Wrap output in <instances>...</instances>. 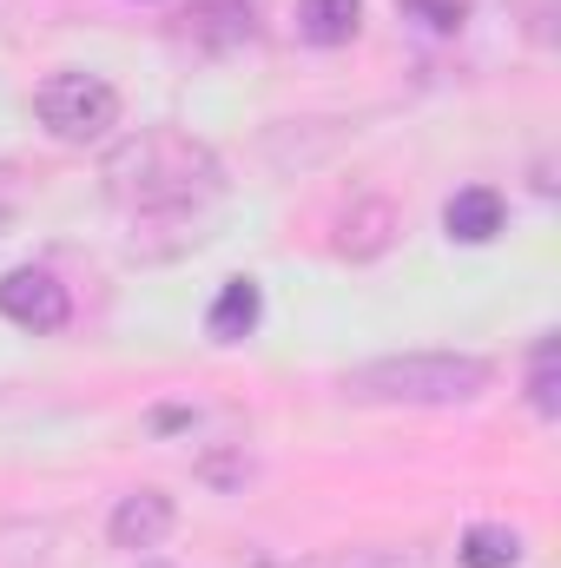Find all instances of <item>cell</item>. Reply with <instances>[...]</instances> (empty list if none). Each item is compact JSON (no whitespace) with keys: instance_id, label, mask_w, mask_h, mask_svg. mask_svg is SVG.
Returning <instances> with one entry per match:
<instances>
[{"instance_id":"cell-8","label":"cell","mask_w":561,"mask_h":568,"mask_svg":"<svg viewBox=\"0 0 561 568\" xmlns=\"http://www.w3.org/2000/svg\"><path fill=\"white\" fill-rule=\"evenodd\" d=\"M502 219H509V205H502L496 185H462V192L442 205V232H449L456 245H489V239L502 232Z\"/></svg>"},{"instance_id":"cell-6","label":"cell","mask_w":561,"mask_h":568,"mask_svg":"<svg viewBox=\"0 0 561 568\" xmlns=\"http://www.w3.org/2000/svg\"><path fill=\"white\" fill-rule=\"evenodd\" d=\"M172 523H178V509H172V496H165V489H133V496H120V503H113L106 536H113V549L145 556V549H159V542L172 536Z\"/></svg>"},{"instance_id":"cell-15","label":"cell","mask_w":561,"mask_h":568,"mask_svg":"<svg viewBox=\"0 0 561 568\" xmlns=\"http://www.w3.org/2000/svg\"><path fill=\"white\" fill-rule=\"evenodd\" d=\"M0 232H7V212H0Z\"/></svg>"},{"instance_id":"cell-1","label":"cell","mask_w":561,"mask_h":568,"mask_svg":"<svg viewBox=\"0 0 561 568\" xmlns=\"http://www.w3.org/2000/svg\"><path fill=\"white\" fill-rule=\"evenodd\" d=\"M100 185L133 219H178L225 192V159L185 126H140L100 159Z\"/></svg>"},{"instance_id":"cell-3","label":"cell","mask_w":561,"mask_h":568,"mask_svg":"<svg viewBox=\"0 0 561 568\" xmlns=\"http://www.w3.org/2000/svg\"><path fill=\"white\" fill-rule=\"evenodd\" d=\"M33 120L53 133L60 145H93L120 126V93L100 80V73H80V67H60L33 87Z\"/></svg>"},{"instance_id":"cell-10","label":"cell","mask_w":561,"mask_h":568,"mask_svg":"<svg viewBox=\"0 0 561 568\" xmlns=\"http://www.w3.org/2000/svg\"><path fill=\"white\" fill-rule=\"evenodd\" d=\"M258 568H436L422 542H364V549H330V556H304V562H258Z\"/></svg>"},{"instance_id":"cell-14","label":"cell","mask_w":561,"mask_h":568,"mask_svg":"<svg viewBox=\"0 0 561 568\" xmlns=\"http://www.w3.org/2000/svg\"><path fill=\"white\" fill-rule=\"evenodd\" d=\"M404 7L417 13L422 27H442V33H449V27H462V7H469V0H404Z\"/></svg>"},{"instance_id":"cell-13","label":"cell","mask_w":561,"mask_h":568,"mask_svg":"<svg viewBox=\"0 0 561 568\" xmlns=\"http://www.w3.org/2000/svg\"><path fill=\"white\" fill-rule=\"evenodd\" d=\"M529 404L542 410V417H555L561 397H555V337H542L536 344V371H529Z\"/></svg>"},{"instance_id":"cell-5","label":"cell","mask_w":561,"mask_h":568,"mask_svg":"<svg viewBox=\"0 0 561 568\" xmlns=\"http://www.w3.org/2000/svg\"><path fill=\"white\" fill-rule=\"evenodd\" d=\"M178 40L198 47V53H238L258 40V13L245 0H192L178 13Z\"/></svg>"},{"instance_id":"cell-12","label":"cell","mask_w":561,"mask_h":568,"mask_svg":"<svg viewBox=\"0 0 561 568\" xmlns=\"http://www.w3.org/2000/svg\"><path fill=\"white\" fill-rule=\"evenodd\" d=\"M456 562L462 568H516L522 562V536L509 523H476V529H462Z\"/></svg>"},{"instance_id":"cell-11","label":"cell","mask_w":561,"mask_h":568,"mask_svg":"<svg viewBox=\"0 0 561 568\" xmlns=\"http://www.w3.org/2000/svg\"><path fill=\"white\" fill-rule=\"evenodd\" d=\"M364 27V0H297V33L310 47H350Z\"/></svg>"},{"instance_id":"cell-9","label":"cell","mask_w":561,"mask_h":568,"mask_svg":"<svg viewBox=\"0 0 561 568\" xmlns=\"http://www.w3.org/2000/svg\"><path fill=\"white\" fill-rule=\"evenodd\" d=\"M390 239H397V205L390 199H357L337 219V252L344 258H377V252H390Z\"/></svg>"},{"instance_id":"cell-7","label":"cell","mask_w":561,"mask_h":568,"mask_svg":"<svg viewBox=\"0 0 561 568\" xmlns=\"http://www.w3.org/2000/svg\"><path fill=\"white\" fill-rule=\"evenodd\" d=\"M258 317H265L258 278H225L218 297H212V311H205V337H212V344H245V337L258 331Z\"/></svg>"},{"instance_id":"cell-4","label":"cell","mask_w":561,"mask_h":568,"mask_svg":"<svg viewBox=\"0 0 561 568\" xmlns=\"http://www.w3.org/2000/svg\"><path fill=\"white\" fill-rule=\"evenodd\" d=\"M0 317L20 324V331H33V337H47V331H60L73 317V297H67V284L53 278V272L20 265V272L0 278Z\"/></svg>"},{"instance_id":"cell-2","label":"cell","mask_w":561,"mask_h":568,"mask_svg":"<svg viewBox=\"0 0 561 568\" xmlns=\"http://www.w3.org/2000/svg\"><path fill=\"white\" fill-rule=\"evenodd\" d=\"M489 357H469V351H404V357H377V364H357L344 377V390L357 404H422V410H442V404H469L489 390Z\"/></svg>"}]
</instances>
